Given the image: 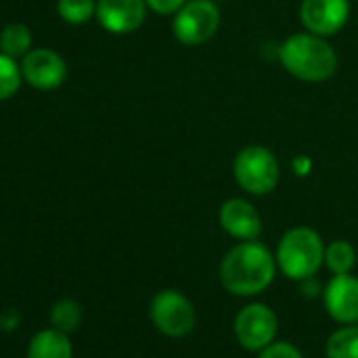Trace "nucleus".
Instances as JSON below:
<instances>
[{
	"label": "nucleus",
	"instance_id": "f257e3e1",
	"mask_svg": "<svg viewBox=\"0 0 358 358\" xmlns=\"http://www.w3.org/2000/svg\"><path fill=\"white\" fill-rule=\"evenodd\" d=\"M276 266V257L266 245L259 241H241L222 259L220 280L232 295H257L272 285Z\"/></svg>",
	"mask_w": 358,
	"mask_h": 358
},
{
	"label": "nucleus",
	"instance_id": "f03ea898",
	"mask_svg": "<svg viewBox=\"0 0 358 358\" xmlns=\"http://www.w3.org/2000/svg\"><path fill=\"white\" fill-rule=\"evenodd\" d=\"M282 68L303 83H324L337 70V53L324 36L297 32L289 36L278 51Z\"/></svg>",
	"mask_w": 358,
	"mask_h": 358
},
{
	"label": "nucleus",
	"instance_id": "7ed1b4c3",
	"mask_svg": "<svg viewBox=\"0 0 358 358\" xmlns=\"http://www.w3.org/2000/svg\"><path fill=\"white\" fill-rule=\"evenodd\" d=\"M324 243L312 228L299 226L282 234L276 249V264L280 272L293 280L312 278L324 262Z\"/></svg>",
	"mask_w": 358,
	"mask_h": 358
},
{
	"label": "nucleus",
	"instance_id": "20e7f679",
	"mask_svg": "<svg viewBox=\"0 0 358 358\" xmlns=\"http://www.w3.org/2000/svg\"><path fill=\"white\" fill-rule=\"evenodd\" d=\"M236 184L253 196L270 194L280 179V164L272 150L266 145H247L243 148L232 164Z\"/></svg>",
	"mask_w": 358,
	"mask_h": 358
},
{
	"label": "nucleus",
	"instance_id": "39448f33",
	"mask_svg": "<svg viewBox=\"0 0 358 358\" xmlns=\"http://www.w3.org/2000/svg\"><path fill=\"white\" fill-rule=\"evenodd\" d=\"M222 24V13L211 0H188L173 15V36L188 47H199L211 41Z\"/></svg>",
	"mask_w": 358,
	"mask_h": 358
},
{
	"label": "nucleus",
	"instance_id": "423d86ee",
	"mask_svg": "<svg viewBox=\"0 0 358 358\" xmlns=\"http://www.w3.org/2000/svg\"><path fill=\"white\" fill-rule=\"evenodd\" d=\"M150 318L162 335L186 337L196 324V310L184 293L164 289L152 297Z\"/></svg>",
	"mask_w": 358,
	"mask_h": 358
},
{
	"label": "nucleus",
	"instance_id": "0eeeda50",
	"mask_svg": "<svg viewBox=\"0 0 358 358\" xmlns=\"http://www.w3.org/2000/svg\"><path fill=\"white\" fill-rule=\"evenodd\" d=\"M276 331V314L266 303H249L236 314L234 335L238 343L249 352H262L266 345H270L274 341Z\"/></svg>",
	"mask_w": 358,
	"mask_h": 358
},
{
	"label": "nucleus",
	"instance_id": "6e6552de",
	"mask_svg": "<svg viewBox=\"0 0 358 358\" xmlns=\"http://www.w3.org/2000/svg\"><path fill=\"white\" fill-rule=\"evenodd\" d=\"M299 20L306 32L333 36L350 20V0H301Z\"/></svg>",
	"mask_w": 358,
	"mask_h": 358
},
{
	"label": "nucleus",
	"instance_id": "1a4fd4ad",
	"mask_svg": "<svg viewBox=\"0 0 358 358\" xmlns=\"http://www.w3.org/2000/svg\"><path fill=\"white\" fill-rule=\"evenodd\" d=\"M22 76L36 91H55L68 76L66 59L53 49H34L22 59Z\"/></svg>",
	"mask_w": 358,
	"mask_h": 358
},
{
	"label": "nucleus",
	"instance_id": "9d476101",
	"mask_svg": "<svg viewBox=\"0 0 358 358\" xmlns=\"http://www.w3.org/2000/svg\"><path fill=\"white\" fill-rule=\"evenodd\" d=\"M145 0H97V22L110 34H131L145 22Z\"/></svg>",
	"mask_w": 358,
	"mask_h": 358
},
{
	"label": "nucleus",
	"instance_id": "9b49d317",
	"mask_svg": "<svg viewBox=\"0 0 358 358\" xmlns=\"http://www.w3.org/2000/svg\"><path fill=\"white\" fill-rule=\"evenodd\" d=\"M324 310L341 324L358 322V278L352 274H335L322 291Z\"/></svg>",
	"mask_w": 358,
	"mask_h": 358
},
{
	"label": "nucleus",
	"instance_id": "f8f14e48",
	"mask_svg": "<svg viewBox=\"0 0 358 358\" xmlns=\"http://www.w3.org/2000/svg\"><path fill=\"white\" fill-rule=\"evenodd\" d=\"M220 226L236 241H255L262 232V217L249 201L228 199L220 209Z\"/></svg>",
	"mask_w": 358,
	"mask_h": 358
},
{
	"label": "nucleus",
	"instance_id": "ddd939ff",
	"mask_svg": "<svg viewBox=\"0 0 358 358\" xmlns=\"http://www.w3.org/2000/svg\"><path fill=\"white\" fill-rule=\"evenodd\" d=\"M26 358H72V341L55 327L43 329L32 337Z\"/></svg>",
	"mask_w": 358,
	"mask_h": 358
},
{
	"label": "nucleus",
	"instance_id": "4468645a",
	"mask_svg": "<svg viewBox=\"0 0 358 358\" xmlns=\"http://www.w3.org/2000/svg\"><path fill=\"white\" fill-rule=\"evenodd\" d=\"M32 47V32L24 24H9L0 32V53H5L13 59L26 57Z\"/></svg>",
	"mask_w": 358,
	"mask_h": 358
},
{
	"label": "nucleus",
	"instance_id": "2eb2a0df",
	"mask_svg": "<svg viewBox=\"0 0 358 358\" xmlns=\"http://www.w3.org/2000/svg\"><path fill=\"white\" fill-rule=\"evenodd\" d=\"M327 358H358V324H345L327 339Z\"/></svg>",
	"mask_w": 358,
	"mask_h": 358
},
{
	"label": "nucleus",
	"instance_id": "dca6fc26",
	"mask_svg": "<svg viewBox=\"0 0 358 358\" xmlns=\"http://www.w3.org/2000/svg\"><path fill=\"white\" fill-rule=\"evenodd\" d=\"M324 264L335 274H350L356 266V251L348 241H333L324 249Z\"/></svg>",
	"mask_w": 358,
	"mask_h": 358
},
{
	"label": "nucleus",
	"instance_id": "f3484780",
	"mask_svg": "<svg viewBox=\"0 0 358 358\" xmlns=\"http://www.w3.org/2000/svg\"><path fill=\"white\" fill-rule=\"evenodd\" d=\"M57 13L66 24L83 26L97 13V0H57Z\"/></svg>",
	"mask_w": 358,
	"mask_h": 358
},
{
	"label": "nucleus",
	"instance_id": "a211bd4d",
	"mask_svg": "<svg viewBox=\"0 0 358 358\" xmlns=\"http://www.w3.org/2000/svg\"><path fill=\"white\" fill-rule=\"evenodd\" d=\"M83 320V310L74 299H62L53 306L51 310V322L55 329L64 331V333H74L80 327Z\"/></svg>",
	"mask_w": 358,
	"mask_h": 358
},
{
	"label": "nucleus",
	"instance_id": "6ab92c4d",
	"mask_svg": "<svg viewBox=\"0 0 358 358\" xmlns=\"http://www.w3.org/2000/svg\"><path fill=\"white\" fill-rule=\"evenodd\" d=\"M22 66L5 53H0V101L13 97L22 87Z\"/></svg>",
	"mask_w": 358,
	"mask_h": 358
},
{
	"label": "nucleus",
	"instance_id": "aec40b11",
	"mask_svg": "<svg viewBox=\"0 0 358 358\" xmlns=\"http://www.w3.org/2000/svg\"><path fill=\"white\" fill-rule=\"evenodd\" d=\"M259 358H303V356L289 341H272L259 352Z\"/></svg>",
	"mask_w": 358,
	"mask_h": 358
},
{
	"label": "nucleus",
	"instance_id": "412c9836",
	"mask_svg": "<svg viewBox=\"0 0 358 358\" xmlns=\"http://www.w3.org/2000/svg\"><path fill=\"white\" fill-rule=\"evenodd\" d=\"M186 3L188 0H145L148 9L158 15H175Z\"/></svg>",
	"mask_w": 358,
	"mask_h": 358
}]
</instances>
